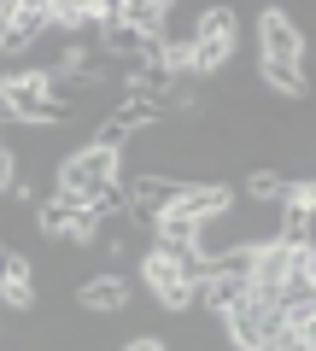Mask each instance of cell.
<instances>
[{
	"instance_id": "cell-6",
	"label": "cell",
	"mask_w": 316,
	"mask_h": 351,
	"mask_svg": "<svg viewBox=\"0 0 316 351\" xmlns=\"http://www.w3.org/2000/svg\"><path fill=\"white\" fill-rule=\"evenodd\" d=\"M311 211H316V205H281V211H276V246H316Z\"/></svg>"
},
{
	"instance_id": "cell-10",
	"label": "cell",
	"mask_w": 316,
	"mask_h": 351,
	"mask_svg": "<svg viewBox=\"0 0 316 351\" xmlns=\"http://www.w3.org/2000/svg\"><path fill=\"white\" fill-rule=\"evenodd\" d=\"M0 246H6V240H0Z\"/></svg>"
},
{
	"instance_id": "cell-8",
	"label": "cell",
	"mask_w": 316,
	"mask_h": 351,
	"mask_svg": "<svg viewBox=\"0 0 316 351\" xmlns=\"http://www.w3.org/2000/svg\"><path fill=\"white\" fill-rule=\"evenodd\" d=\"M281 193H287V176L281 170H252L246 176V205H269V211H276Z\"/></svg>"
},
{
	"instance_id": "cell-9",
	"label": "cell",
	"mask_w": 316,
	"mask_h": 351,
	"mask_svg": "<svg viewBox=\"0 0 316 351\" xmlns=\"http://www.w3.org/2000/svg\"><path fill=\"white\" fill-rule=\"evenodd\" d=\"M117 351H165V339H158V334H123Z\"/></svg>"
},
{
	"instance_id": "cell-1",
	"label": "cell",
	"mask_w": 316,
	"mask_h": 351,
	"mask_svg": "<svg viewBox=\"0 0 316 351\" xmlns=\"http://www.w3.org/2000/svg\"><path fill=\"white\" fill-rule=\"evenodd\" d=\"M234 47H241V18L228 12V6H205L199 24H193V41H188V71L199 82H211V76L228 71Z\"/></svg>"
},
{
	"instance_id": "cell-5",
	"label": "cell",
	"mask_w": 316,
	"mask_h": 351,
	"mask_svg": "<svg viewBox=\"0 0 316 351\" xmlns=\"http://www.w3.org/2000/svg\"><path fill=\"white\" fill-rule=\"evenodd\" d=\"M176 211L193 217V223H211V217L234 211V188H228V182H188L182 199H176Z\"/></svg>"
},
{
	"instance_id": "cell-2",
	"label": "cell",
	"mask_w": 316,
	"mask_h": 351,
	"mask_svg": "<svg viewBox=\"0 0 316 351\" xmlns=\"http://www.w3.org/2000/svg\"><path fill=\"white\" fill-rule=\"evenodd\" d=\"M106 182H117V152L94 147V141H82L76 152H64V158L53 164V193H64V199H76V205H88Z\"/></svg>"
},
{
	"instance_id": "cell-11",
	"label": "cell",
	"mask_w": 316,
	"mask_h": 351,
	"mask_svg": "<svg viewBox=\"0 0 316 351\" xmlns=\"http://www.w3.org/2000/svg\"><path fill=\"white\" fill-rule=\"evenodd\" d=\"M0 322H6V316H0Z\"/></svg>"
},
{
	"instance_id": "cell-7",
	"label": "cell",
	"mask_w": 316,
	"mask_h": 351,
	"mask_svg": "<svg viewBox=\"0 0 316 351\" xmlns=\"http://www.w3.org/2000/svg\"><path fill=\"white\" fill-rule=\"evenodd\" d=\"M258 76H264V88H276L287 100H304V88H311L304 64H258Z\"/></svg>"
},
{
	"instance_id": "cell-4",
	"label": "cell",
	"mask_w": 316,
	"mask_h": 351,
	"mask_svg": "<svg viewBox=\"0 0 316 351\" xmlns=\"http://www.w3.org/2000/svg\"><path fill=\"white\" fill-rule=\"evenodd\" d=\"M129 293H135V281H129V276L94 269L88 281H76V311H82V316H123Z\"/></svg>"
},
{
	"instance_id": "cell-3",
	"label": "cell",
	"mask_w": 316,
	"mask_h": 351,
	"mask_svg": "<svg viewBox=\"0 0 316 351\" xmlns=\"http://www.w3.org/2000/svg\"><path fill=\"white\" fill-rule=\"evenodd\" d=\"M258 64H304V29L281 6L258 12Z\"/></svg>"
}]
</instances>
